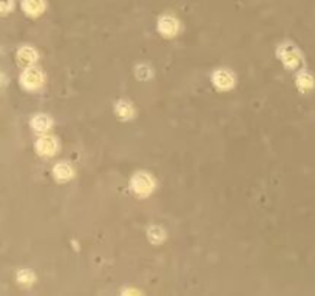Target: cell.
<instances>
[{
	"mask_svg": "<svg viewBox=\"0 0 315 296\" xmlns=\"http://www.w3.org/2000/svg\"><path fill=\"white\" fill-rule=\"evenodd\" d=\"M132 188L141 196H149L155 188V182L147 173H136L132 179Z\"/></svg>",
	"mask_w": 315,
	"mask_h": 296,
	"instance_id": "cell-1",
	"label": "cell"
},
{
	"mask_svg": "<svg viewBox=\"0 0 315 296\" xmlns=\"http://www.w3.org/2000/svg\"><path fill=\"white\" fill-rule=\"evenodd\" d=\"M280 59L283 60V63L286 66H289V68H297L298 65H302V54H300V51L292 47V45H283L280 47Z\"/></svg>",
	"mask_w": 315,
	"mask_h": 296,
	"instance_id": "cell-2",
	"label": "cell"
},
{
	"mask_svg": "<svg viewBox=\"0 0 315 296\" xmlns=\"http://www.w3.org/2000/svg\"><path fill=\"white\" fill-rule=\"evenodd\" d=\"M20 83L26 90H37L44 83V76L37 68H28L20 77Z\"/></svg>",
	"mask_w": 315,
	"mask_h": 296,
	"instance_id": "cell-3",
	"label": "cell"
},
{
	"mask_svg": "<svg viewBox=\"0 0 315 296\" xmlns=\"http://www.w3.org/2000/svg\"><path fill=\"white\" fill-rule=\"evenodd\" d=\"M36 148H37V153L42 154V156H53L57 151V142L51 136H44L37 140Z\"/></svg>",
	"mask_w": 315,
	"mask_h": 296,
	"instance_id": "cell-4",
	"label": "cell"
},
{
	"mask_svg": "<svg viewBox=\"0 0 315 296\" xmlns=\"http://www.w3.org/2000/svg\"><path fill=\"white\" fill-rule=\"evenodd\" d=\"M212 80L220 90H229V88H232L234 83H235L234 74L229 73L227 69H220V71H217L213 74Z\"/></svg>",
	"mask_w": 315,
	"mask_h": 296,
	"instance_id": "cell-5",
	"label": "cell"
},
{
	"mask_svg": "<svg viewBox=\"0 0 315 296\" xmlns=\"http://www.w3.org/2000/svg\"><path fill=\"white\" fill-rule=\"evenodd\" d=\"M158 28H159L161 34L171 37V36H175L178 33L179 25H178L176 19L170 17V16H164V17L159 19V22H158Z\"/></svg>",
	"mask_w": 315,
	"mask_h": 296,
	"instance_id": "cell-6",
	"label": "cell"
},
{
	"mask_svg": "<svg viewBox=\"0 0 315 296\" xmlns=\"http://www.w3.org/2000/svg\"><path fill=\"white\" fill-rule=\"evenodd\" d=\"M22 6L25 12L30 14V16H39V14H42V11L45 9L44 0H23Z\"/></svg>",
	"mask_w": 315,
	"mask_h": 296,
	"instance_id": "cell-7",
	"label": "cell"
},
{
	"mask_svg": "<svg viewBox=\"0 0 315 296\" xmlns=\"http://www.w3.org/2000/svg\"><path fill=\"white\" fill-rule=\"evenodd\" d=\"M17 59H19V63L20 65H31V63H34L36 62V59H37V54H36V51L33 50V48H28V47H25V48H20L19 50V53H17Z\"/></svg>",
	"mask_w": 315,
	"mask_h": 296,
	"instance_id": "cell-8",
	"label": "cell"
},
{
	"mask_svg": "<svg viewBox=\"0 0 315 296\" xmlns=\"http://www.w3.org/2000/svg\"><path fill=\"white\" fill-rule=\"evenodd\" d=\"M54 176L57 180H68L71 176H73V168H71L68 164H59L54 167Z\"/></svg>",
	"mask_w": 315,
	"mask_h": 296,
	"instance_id": "cell-9",
	"label": "cell"
},
{
	"mask_svg": "<svg viewBox=\"0 0 315 296\" xmlns=\"http://www.w3.org/2000/svg\"><path fill=\"white\" fill-rule=\"evenodd\" d=\"M33 125V128L36 131H47L50 126H51V119L44 116V115H40V116H36L31 122Z\"/></svg>",
	"mask_w": 315,
	"mask_h": 296,
	"instance_id": "cell-10",
	"label": "cell"
},
{
	"mask_svg": "<svg viewBox=\"0 0 315 296\" xmlns=\"http://www.w3.org/2000/svg\"><path fill=\"white\" fill-rule=\"evenodd\" d=\"M297 85L300 90H303V91H308L314 87V79L311 74L308 73H302V74H298L297 77Z\"/></svg>",
	"mask_w": 315,
	"mask_h": 296,
	"instance_id": "cell-11",
	"label": "cell"
},
{
	"mask_svg": "<svg viewBox=\"0 0 315 296\" xmlns=\"http://www.w3.org/2000/svg\"><path fill=\"white\" fill-rule=\"evenodd\" d=\"M116 113H118V116L121 119H130L135 111H133L132 105L128 102H119L118 107H116Z\"/></svg>",
	"mask_w": 315,
	"mask_h": 296,
	"instance_id": "cell-12",
	"label": "cell"
},
{
	"mask_svg": "<svg viewBox=\"0 0 315 296\" xmlns=\"http://www.w3.org/2000/svg\"><path fill=\"white\" fill-rule=\"evenodd\" d=\"M149 237H150V241H152L153 244H159V242L164 241L165 235H164V232H162L159 227H152V229L149 230Z\"/></svg>",
	"mask_w": 315,
	"mask_h": 296,
	"instance_id": "cell-13",
	"label": "cell"
},
{
	"mask_svg": "<svg viewBox=\"0 0 315 296\" xmlns=\"http://www.w3.org/2000/svg\"><path fill=\"white\" fill-rule=\"evenodd\" d=\"M19 281H20L22 284L28 286V284H31L33 281H34V276H33V273H31V272L23 270V272H20V273H19Z\"/></svg>",
	"mask_w": 315,
	"mask_h": 296,
	"instance_id": "cell-14",
	"label": "cell"
},
{
	"mask_svg": "<svg viewBox=\"0 0 315 296\" xmlns=\"http://www.w3.org/2000/svg\"><path fill=\"white\" fill-rule=\"evenodd\" d=\"M12 8V0H0V14H6Z\"/></svg>",
	"mask_w": 315,
	"mask_h": 296,
	"instance_id": "cell-15",
	"label": "cell"
},
{
	"mask_svg": "<svg viewBox=\"0 0 315 296\" xmlns=\"http://www.w3.org/2000/svg\"><path fill=\"white\" fill-rule=\"evenodd\" d=\"M2 83H3V76L0 74V87H2Z\"/></svg>",
	"mask_w": 315,
	"mask_h": 296,
	"instance_id": "cell-16",
	"label": "cell"
}]
</instances>
